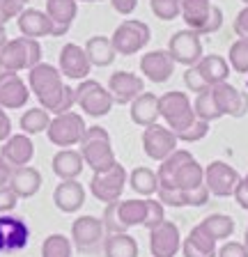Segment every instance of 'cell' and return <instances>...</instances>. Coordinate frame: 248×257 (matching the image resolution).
<instances>
[{
    "label": "cell",
    "mask_w": 248,
    "mask_h": 257,
    "mask_svg": "<svg viewBox=\"0 0 248 257\" xmlns=\"http://www.w3.org/2000/svg\"><path fill=\"white\" fill-rule=\"evenodd\" d=\"M42 62V44L39 39L14 37L0 48V64L5 71H30L35 64Z\"/></svg>",
    "instance_id": "cell-3"
},
{
    "label": "cell",
    "mask_w": 248,
    "mask_h": 257,
    "mask_svg": "<svg viewBox=\"0 0 248 257\" xmlns=\"http://www.w3.org/2000/svg\"><path fill=\"white\" fill-rule=\"evenodd\" d=\"M193 110H195V117L202 119V122H209V124L223 117L221 110H218V106H216V99H214V92L211 90L195 94Z\"/></svg>",
    "instance_id": "cell-37"
},
{
    "label": "cell",
    "mask_w": 248,
    "mask_h": 257,
    "mask_svg": "<svg viewBox=\"0 0 248 257\" xmlns=\"http://www.w3.org/2000/svg\"><path fill=\"white\" fill-rule=\"evenodd\" d=\"M10 42V37H7V30H5V23H0V48L5 46V44Z\"/></svg>",
    "instance_id": "cell-58"
},
{
    "label": "cell",
    "mask_w": 248,
    "mask_h": 257,
    "mask_svg": "<svg viewBox=\"0 0 248 257\" xmlns=\"http://www.w3.org/2000/svg\"><path fill=\"white\" fill-rule=\"evenodd\" d=\"M108 92L117 106H129L138 94L145 92V78L131 71H115L108 78Z\"/></svg>",
    "instance_id": "cell-16"
},
{
    "label": "cell",
    "mask_w": 248,
    "mask_h": 257,
    "mask_svg": "<svg viewBox=\"0 0 248 257\" xmlns=\"http://www.w3.org/2000/svg\"><path fill=\"white\" fill-rule=\"evenodd\" d=\"M78 3H101V0H78Z\"/></svg>",
    "instance_id": "cell-60"
},
{
    "label": "cell",
    "mask_w": 248,
    "mask_h": 257,
    "mask_svg": "<svg viewBox=\"0 0 248 257\" xmlns=\"http://www.w3.org/2000/svg\"><path fill=\"white\" fill-rule=\"evenodd\" d=\"M221 26H223V10H221V7H216V5H214V10H211V16H209V21H207L205 30H202V37H205V35H214L216 30H221Z\"/></svg>",
    "instance_id": "cell-52"
},
{
    "label": "cell",
    "mask_w": 248,
    "mask_h": 257,
    "mask_svg": "<svg viewBox=\"0 0 248 257\" xmlns=\"http://www.w3.org/2000/svg\"><path fill=\"white\" fill-rule=\"evenodd\" d=\"M30 99V87L17 71H3L0 74V108L19 110Z\"/></svg>",
    "instance_id": "cell-17"
},
{
    "label": "cell",
    "mask_w": 248,
    "mask_h": 257,
    "mask_svg": "<svg viewBox=\"0 0 248 257\" xmlns=\"http://www.w3.org/2000/svg\"><path fill=\"white\" fill-rule=\"evenodd\" d=\"M200 227L218 243V241H227L234 234V218L227 214H209L200 220Z\"/></svg>",
    "instance_id": "cell-34"
},
{
    "label": "cell",
    "mask_w": 248,
    "mask_h": 257,
    "mask_svg": "<svg viewBox=\"0 0 248 257\" xmlns=\"http://www.w3.org/2000/svg\"><path fill=\"white\" fill-rule=\"evenodd\" d=\"M110 5H113V10L117 12V14L129 16V14H134V12H136L138 0H110Z\"/></svg>",
    "instance_id": "cell-54"
},
{
    "label": "cell",
    "mask_w": 248,
    "mask_h": 257,
    "mask_svg": "<svg viewBox=\"0 0 248 257\" xmlns=\"http://www.w3.org/2000/svg\"><path fill=\"white\" fill-rule=\"evenodd\" d=\"M35 156V143H33V136H26V134H12L10 138L3 143L0 147V159H5L12 168H23V166H30V161Z\"/></svg>",
    "instance_id": "cell-20"
},
{
    "label": "cell",
    "mask_w": 248,
    "mask_h": 257,
    "mask_svg": "<svg viewBox=\"0 0 248 257\" xmlns=\"http://www.w3.org/2000/svg\"><path fill=\"white\" fill-rule=\"evenodd\" d=\"M28 3L30 0H0V23L19 19V14L28 10Z\"/></svg>",
    "instance_id": "cell-45"
},
{
    "label": "cell",
    "mask_w": 248,
    "mask_h": 257,
    "mask_svg": "<svg viewBox=\"0 0 248 257\" xmlns=\"http://www.w3.org/2000/svg\"><path fill=\"white\" fill-rule=\"evenodd\" d=\"M184 85H186V90L189 92H193V94H200V92L211 90L205 80H202V76L198 74L195 67H186V69H184Z\"/></svg>",
    "instance_id": "cell-47"
},
{
    "label": "cell",
    "mask_w": 248,
    "mask_h": 257,
    "mask_svg": "<svg viewBox=\"0 0 248 257\" xmlns=\"http://www.w3.org/2000/svg\"><path fill=\"white\" fill-rule=\"evenodd\" d=\"M232 30L239 39H248V5H243V10L234 16V23H232Z\"/></svg>",
    "instance_id": "cell-51"
},
{
    "label": "cell",
    "mask_w": 248,
    "mask_h": 257,
    "mask_svg": "<svg viewBox=\"0 0 248 257\" xmlns=\"http://www.w3.org/2000/svg\"><path fill=\"white\" fill-rule=\"evenodd\" d=\"M49 124H51V112L42 106L28 108L21 115V119H19V128H21V134H26V136L46 134Z\"/></svg>",
    "instance_id": "cell-36"
},
{
    "label": "cell",
    "mask_w": 248,
    "mask_h": 257,
    "mask_svg": "<svg viewBox=\"0 0 248 257\" xmlns=\"http://www.w3.org/2000/svg\"><path fill=\"white\" fill-rule=\"evenodd\" d=\"M83 48H85L87 60H90L92 67H110V64L115 62V58H117V53H115V48H113V42H110V37H106V35H94V37H90Z\"/></svg>",
    "instance_id": "cell-29"
},
{
    "label": "cell",
    "mask_w": 248,
    "mask_h": 257,
    "mask_svg": "<svg viewBox=\"0 0 248 257\" xmlns=\"http://www.w3.org/2000/svg\"><path fill=\"white\" fill-rule=\"evenodd\" d=\"M239 179H241V175L232 166H227L225 161H211L205 168V186L209 188V195H214V198L234 195Z\"/></svg>",
    "instance_id": "cell-13"
},
{
    "label": "cell",
    "mask_w": 248,
    "mask_h": 257,
    "mask_svg": "<svg viewBox=\"0 0 248 257\" xmlns=\"http://www.w3.org/2000/svg\"><path fill=\"white\" fill-rule=\"evenodd\" d=\"M117 216L127 230H129V227H136V225H143L145 223V216H147V198L119 200Z\"/></svg>",
    "instance_id": "cell-33"
},
{
    "label": "cell",
    "mask_w": 248,
    "mask_h": 257,
    "mask_svg": "<svg viewBox=\"0 0 248 257\" xmlns=\"http://www.w3.org/2000/svg\"><path fill=\"white\" fill-rule=\"evenodd\" d=\"M159 110H161V119L166 122V126L175 134H182L184 128H189L198 119L191 96L179 90H170L159 96Z\"/></svg>",
    "instance_id": "cell-4"
},
{
    "label": "cell",
    "mask_w": 248,
    "mask_h": 257,
    "mask_svg": "<svg viewBox=\"0 0 248 257\" xmlns=\"http://www.w3.org/2000/svg\"><path fill=\"white\" fill-rule=\"evenodd\" d=\"M85 168V161H83V154L78 150H58L51 159V170H53L55 177L60 179H78Z\"/></svg>",
    "instance_id": "cell-25"
},
{
    "label": "cell",
    "mask_w": 248,
    "mask_h": 257,
    "mask_svg": "<svg viewBox=\"0 0 248 257\" xmlns=\"http://www.w3.org/2000/svg\"><path fill=\"white\" fill-rule=\"evenodd\" d=\"M216 99V106L221 110L223 117H243L248 112V94L241 92L239 87H234L232 83H218V85L211 87Z\"/></svg>",
    "instance_id": "cell-18"
},
{
    "label": "cell",
    "mask_w": 248,
    "mask_h": 257,
    "mask_svg": "<svg viewBox=\"0 0 248 257\" xmlns=\"http://www.w3.org/2000/svg\"><path fill=\"white\" fill-rule=\"evenodd\" d=\"M157 198L163 207H173V209H182L186 207V198H184V191L179 188H159Z\"/></svg>",
    "instance_id": "cell-46"
},
{
    "label": "cell",
    "mask_w": 248,
    "mask_h": 257,
    "mask_svg": "<svg viewBox=\"0 0 248 257\" xmlns=\"http://www.w3.org/2000/svg\"><path fill=\"white\" fill-rule=\"evenodd\" d=\"M177 134L170 131L166 124H150V126L143 128V152L150 156L152 161H159L161 163L163 159L173 154L177 150Z\"/></svg>",
    "instance_id": "cell-10"
},
{
    "label": "cell",
    "mask_w": 248,
    "mask_h": 257,
    "mask_svg": "<svg viewBox=\"0 0 248 257\" xmlns=\"http://www.w3.org/2000/svg\"><path fill=\"white\" fill-rule=\"evenodd\" d=\"M127 182H129V172L124 170L122 163H115V166L106 172H92L90 193H92V198L103 204L117 202V200H122Z\"/></svg>",
    "instance_id": "cell-9"
},
{
    "label": "cell",
    "mask_w": 248,
    "mask_h": 257,
    "mask_svg": "<svg viewBox=\"0 0 248 257\" xmlns=\"http://www.w3.org/2000/svg\"><path fill=\"white\" fill-rule=\"evenodd\" d=\"M30 227L26 218L12 214H0V255H12L28 246Z\"/></svg>",
    "instance_id": "cell-12"
},
{
    "label": "cell",
    "mask_w": 248,
    "mask_h": 257,
    "mask_svg": "<svg viewBox=\"0 0 248 257\" xmlns=\"http://www.w3.org/2000/svg\"><path fill=\"white\" fill-rule=\"evenodd\" d=\"M184 198H186V207H205L209 202V188L202 184V186L193 188V191H186Z\"/></svg>",
    "instance_id": "cell-48"
},
{
    "label": "cell",
    "mask_w": 248,
    "mask_h": 257,
    "mask_svg": "<svg viewBox=\"0 0 248 257\" xmlns=\"http://www.w3.org/2000/svg\"><path fill=\"white\" fill-rule=\"evenodd\" d=\"M150 10L161 21H175L182 14V0H150Z\"/></svg>",
    "instance_id": "cell-40"
},
{
    "label": "cell",
    "mask_w": 248,
    "mask_h": 257,
    "mask_svg": "<svg viewBox=\"0 0 248 257\" xmlns=\"http://www.w3.org/2000/svg\"><path fill=\"white\" fill-rule=\"evenodd\" d=\"M193 159V154H191L189 150H175L173 154L168 156V159L161 161V166H159L157 175H159V188H175L173 182H175V175H177V170L186 163V161Z\"/></svg>",
    "instance_id": "cell-32"
},
{
    "label": "cell",
    "mask_w": 248,
    "mask_h": 257,
    "mask_svg": "<svg viewBox=\"0 0 248 257\" xmlns=\"http://www.w3.org/2000/svg\"><path fill=\"white\" fill-rule=\"evenodd\" d=\"M186 239H189V241H191V243H193L195 248H200V250L209 252V255H216V250H218V248H216V241L211 239V236L207 234V232L202 230L200 225H195L193 230L189 232V236H186Z\"/></svg>",
    "instance_id": "cell-43"
},
{
    "label": "cell",
    "mask_w": 248,
    "mask_h": 257,
    "mask_svg": "<svg viewBox=\"0 0 248 257\" xmlns=\"http://www.w3.org/2000/svg\"><path fill=\"white\" fill-rule=\"evenodd\" d=\"M53 202L62 214H76L85 204V186L78 179H60L53 191Z\"/></svg>",
    "instance_id": "cell-21"
},
{
    "label": "cell",
    "mask_w": 248,
    "mask_h": 257,
    "mask_svg": "<svg viewBox=\"0 0 248 257\" xmlns=\"http://www.w3.org/2000/svg\"><path fill=\"white\" fill-rule=\"evenodd\" d=\"M152 39V30L145 21L138 19H124L115 32L110 35V42L117 55H136L141 53L143 48L150 44Z\"/></svg>",
    "instance_id": "cell-7"
},
{
    "label": "cell",
    "mask_w": 248,
    "mask_h": 257,
    "mask_svg": "<svg viewBox=\"0 0 248 257\" xmlns=\"http://www.w3.org/2000/svg\"><path fill=\"white\" fill-rule=\"evenodd\" d=\"M241 243L248 248V225H246V232H243V241H241Z\"/></svg>",
    "instance_id": "cell-59"
},
{
    "label": "cell",
    "mask_w": 248,
    "mask_h": 257,
    "mask_svg": "<svg viewBox=\"0 0 248 257\" xmlns=\"http://www.w3.org/2000/svg\"><path fill=\"white\" fill-rule=\"evenodd\" d=\"M78 152L83 154V161H85V166L92 172H106L117 163L113 143H110V134L103 126H99V124L85 128Z\"/></svg>",
    "instance_id": "cell-2"
},
{
    "label": "cell",
    "mask_w": 248,
    "mask_h": 257,
    "mask_svg": "<svg viewBox=\"0 0 248 257\" xmlns=\"http://www.w3.org/2000/svg\"><path fill=\"white\" fill-rule=\"evenodd\" d=\"M103 257H138V241L129 232L106 234V239H103Z\"/></svg>",
    "instance_id": "cell-30"
},
{
    "label": "cell",
    "mask_w": 248,
    "mask_h": 257,
    "mask_svg": "<svg viewBox=\"0 0 248 257\" xmlns=\"http://www.w3.org/2000/svg\"><path fill=\"white\" fill-rule=\"evenodd\" d=\"M74 92H76V106L81 108L85 115H90V117H106L115 106L108 87H103L99 80H92V78L81 80L74 87Z\"/></svg>",
    "instance_id": "cell-8"
},
{
    "label": "cell",
    "mask_w": 248,
    "mask_h": 257,
    "mask_svg": "<svg viewBox=\"0 0 248 257\" xmlns=\"http://www.w3.org/2000/svg\"><path fill=\"white\" fill-rule=\"evenodd\" d=\"M46 14L53 21V37H65L78 14V0H46Z\"/></svg>",
    "instance_id": "cell-23"
},
{
    "label": "cell",
    "mask_w": 248,
    "mask_h": 257,
    "mask_svg": "<svg viewBox=\"0 0 248 257\" xmlns=\"http://www.w3.org/2000/svg\"><path fill=\"white\" fill-rule=\"evenodd\" d=\"M74 243L65 234H49L42 243V257H71Z\"/></svg>",
    "instance_id": "cell-38"
},
{
    "label": "cell",
    "mask_w": 248,
    "mask_h": 257,
    "mask_svg": "<svg viewBox=\"0 0 248 257\" xmlns=\"http://www.w3.org/2000/svg\"><path fill=\"white\" fill-rule=\"evenodd\" d=\"M85 128L87 124L81 112L69 110L51 117V124L46 128V138L51 140V145H55L60 150H67V147H74V145H81Z\"/></svg>",
    "instance_id": "cell-6"
},
{
    "label": "cell",
    "mask_w": 248,
    "mask_h": 257,
    "mask_svg": "<svg viewBox=\"0 0 248 257\" xmlns=\"http://www.w3.org/2000/svg\"><path fill=\"white\" fill-rule=\"evenodd\" d=\"M195 69H198V74L202 76V80H205L209 87L218 85V83H225L227 76H230V71H232L227 58L216 55V53L202 55V58H200V62L195 64Z\"/></svg>",
    "instance_id": "cell-27"
},
{
    "label": "cell",
    "mask_w": 248,
    "mask_h": 257,
    "mask_svg": "<svg viewBox=\"0 0 248 257\" xmlns=\"http://www.w3.org/2000/svg\"><path fill=\"white\" fill-rule=\"evenodd\" d=\"M12 191L19 195V200L33 198L37 195L39 188H42V172L33 166H23V168H14L10 179Z\"/></svg>",
    "instance_id": "cell-26"
},
{
    "label": "cell",
    "mask_w": 248,
    "mask_h": 257,
    "mask_svg": "<svg viewBox=\"0 0 248 257\" xmlns=\"http://www.w3.org/2000/svg\"><path fill=\"white\" fill-rule=\"evenodd\" d=\"M234 200H237L239 207L246 209V211H248V175L239 179L237 188H234Z\"/></svg>",
    "instance_id": "cell-53"
},
{
    "label": "cell",
    "mask_w": 248,
    "mask_h": 257,
    "mask_svg": "<svg viewBox=\"0 0 248 257\" xmlns=\"http://www.w3.org/2000/svg\"><path fill=\"white\" fill-rule=\"evenodd\" d=\"M17 23H19V32H21L23 37H30V39L53 37V30H55L49 14L44 10H33V7L23 10L19 14Z\"/></svg>",
    "instance_id": "cell-22"
},
{
    "label": "cell",
    "mask_w": 248,
    "mask_h": 257,
    "mask_svg": "<svg viewBox=\"0 0 248 257\" xmlns=\"http://www.w3.org/2000/svg\"><path fill=\"white\" fill-rule=\"evenodd\" d=\"M3 71H5V69H3V64H0V74H3Z\"/></svg>",
    "instance_id": "cell-61"
},
{
    "label": "cell",
    "mask_w": 248,
    "mask_h": 257,
    "mask_svg": "<svg viewBox=\"0 0 248 257\" xmlns=\"http://www.w3.org/2000/svg\"><path fill=\"white\" fill-rule=\"evenodd\" d=\"M65 76L60 74L55 64L39 62L28 71V87L30 94L37 96V101L42 108L51 112V115H62V112L74 110L76 106V92L71 85H67Z\"/></svg>",
    "instance_id": "cell-1"
},
{
    "label": "cell",
    "mask_w": 248,
    "mask_h": 257,
    "mask_svg": "<svg viewBox=\"0 0 248 257\" xmlns=\"http://www.w3.org/2000/svg\"><path fill=\"white\" fill-rule=\"evenodd\" d=\"M182 250V232L177 223L163 220L159 227L150 230V252L152 257H175Z\"/></svg>",
    "instance_id": "cell-15"
},
{
    "label": "cell",
    "mask_w": 248,
    "mask_h": 257,
    "mask_svg": "<svg viewBox=\"0 0 248 257\" xmlns=\"http://www.w3.org/2000/svg\"><path fill=\"white\" fill-rule=\"evenodd\" d=\"M227 62L230 69L237 74H248V39H237L232 42L230 51H227Z\"/></svg>",
    "instance_id": "cell-39"
},
{
    "label": "cell",
    "mask_w": 248,
    "mask_h": 257,
    "mask_svg": "<svg viewBox=\"0 0 248 257\" xmlns=\"http://www.w3.org/2000/svg\"><path fill=\"white\" fill-rule=\"evenodd\" d=\"M209 134V122H202V119H195L189 128H184L182 134H177V140L179 143H198V140L207 138Z\"/></svg>",
    "instance_id": "cell-44"
},
{
    "label": "cell",
    "mask_w": 248,
    "mask_h": 257,
    "mask_svg": "<svg viewBox=\"0 0 248 257\" xmlns=\"http://www.w3.org/2000/svg\"><path fill=\"white\" fill-rule=\"evenodd\" d=\"M127 184L131 186L134 193H138L143 198H152L159 191V175L147 166H138L129 172V182Z\"/></svg>",
    "instance_id": "cell-31"
},
{
    "label": "cell",
    "mask_w": 248,
    "mask_h": 257,
    "mask_svg": "<svg viewBox=\"0 0 248 257\" xmlns=\"http://www.w3.org/2000/svg\"><path fill=\"white\" fill-rule=\"evenodd\" d=\"M10 136H12V119L5 108H0V145L5 143Z\"/></svg>",
    "instance_id": "cell-55"
},
{
    "label": "cell",
    "mask_w": 248,
    "mask_h": 257,
    "mask_svg": "<svg viewBox=\"0 0 248 257\" xmlns=\"http://www.w3.org/2000/svg\"><path fill=\"white\" fill-rule=\"evenodd\" d=\"M119 202V200H117ZM117 202H110L106 204V209H103V227H106V234H117V232H129L127 227L122 225V220H119L117 216Z\"/></svg>",
    "instance_id": "cell-42"
},
{
    "label": "cell",
    "mask_w": 248,
    "mask_h": 257,
    "mask_svg": "<svg viewBox=\"0 0 248 257\" xmlns=\"http://www.w3.org/2000/svg\"><path fill=\"white\" fill-rule=\"evenodd\" d=\"M166 220V207H163L161 202H159V198H147V216H145V223H143V227H145L147 232L154 230V227H159V225Z\"/></svg>",
    "instance_id": "cell-41"
},
{
    "label": "cell",
    "mask_w": 248,
    "mask_h": 257,
    "mask_svg": "<svg viewBox=\"0 0 248 257\" xmlns=\"http://www.w3.org/2000/svg\"><path fill=\"white\" fill-rule=\"evenodd\" d=\"M129 115L131 122L138 126H150L161 119V110H159V96L154 92H143L129 103Z\"/></svg>",
    "instance_id": "cell-24"
},
{
    "label": "cell",
    "mask_w": 248,
    "mask_h": 257,
    "mask_svg": "<svg viewBox=\"0 0 248 257\" xmlns=\"http://www.w3.org/2000/svg\"><path fill=\"white\" fill-rule=\"evenodd\" d=\"M214 10V3L211 0H182V19L186 23L189 30H195L202 37V30H205L207 21Z\"/></svg>",
    "instance_id": "cell-28"
},
{
    "label": "cell",
    "mask_w": 248,
    "mask_h": 257,
    "mask_svg": "<svg viewBox=\"0 0 248 257\" xmlns=\"http://www.w3.org/2000/svg\"><path fill=\"white\" fill-rule=\"evenodd\" d=\"M58 69H60V74L69 80H78V83L85 80L92 71V64H90V60H87L85 48L74 42L65 44L62 51H60V58H58Z\"/></svg>",
    "instance_id": "cell-14"
},
{
    "label": "cell",
    "mask_w": 248,
    "mask_h": 257,
    "mask_svg": "<svg viewBox=\"0 0 248 257\" xmlns=\"http://www.w3.org/2000/svg\"><path fill=\"white\" fill-rule=\"evenodd\" d=\"M182 255L184 257H216V255H209V252L195 248L189 239H182Z\"/></svg>",
    "instance_id": "cell-56"
},
{
    "label": "cell",
    "mask_w": 248,
    "mask_h": 257,
    "mask_svg": "<svg viewBox=\"0 0 248 257\" xmlns=\"http://www.w3.org/2000/svg\"><path fill=\"white\" fill-rule=\"evenodd\" d=\"M241 3H243V5H248V0H241Z\"/></svg>",
    "instance_id": "cell-62"
},
{
    "label": "cell",
    "mask_w": 248,
    "mask_h": 257,
    "mask_svg": "<svg viewBox=\"0 0 248 257\" xmlns=\"http://www.w3.org/2000/svg\"><path fill=\"white\" fill-rule=\"evenodd\" d=\"M19 204V195L12 191V186L0 188V214H12Z\"/></svg>",
    "instance_id": "cell-50"
},
{
    "label": "cell",
    "mask_w": 248,
    "mask_h": 257,
    "mask_svg": "<svg viewBox=\"0 0 248 257\" xmlns=\"http://www.w3.org/2000/svg\"><path fill=\"white\" fill-rule=\"evenodd\" d=\"M216 257H248V248L243 246L241 241H225L216 250Z\"/></svg>",
    "instance_id": "cell-49"
},
{
    "label": "cell",
    "mask_w": 248,
    "mask_h": 257,
    "mask_svg": "<svg viewBox=\"0 0 248 257\" xmlns=\"http://www.w3.org/2000/svg\"><path fill=\"white\" fill-rule=\"evenodd\" d=\"M141 74L152 83H166L175 74V60L168 48H157L141 55Z\"/></svg>",
    "instance_id": "cell-19"
},
{
    "label": "cell",
    "mask_w": 248,
    "mask_h": 257,
    "mask_svg": "<svg viewBox=\"0 0 248 257\" xmlns=\"http://www.w3.org/2000/svg\"><path fill=\"white\" fill-rule=\"evenodd\" d=\"M168 53L173 55L175 64H182V67H195L202 58V39L195 30H177L168 42Z\"/></svg>",
    "instance_id": "cell-11"
},
{
    "label": "cell",
    "mask_w": 248,
    "mask_h": 257,
    "mask_svg": "<svg viewBox=\"0 0 248 257\" xmlns=\"http://www.w3.org/2000/svg\"><path fill=\"white\" fill-rule=\"evenodd\" d=\"M12 172H14V168H12L5 159H0V188H3V186H10Z\"/></svg>",
    "instance_id": "cell-57"
},
{
    "label": "cell",
    "mask_w": 248,
    "mask_h": 257,
    "mask_svg": "<svg viewBox=\"0 0 248 257\" xmlns=\"http://www.w3.org/2000/svg\"><path fill=\"white\" fill-rule=\"evenodd\" d=\"M71 243L78 252H85V255H97L103 252V239H106V227H103V220L97 218L92 214L78 216V218L71 223Z\"/></svg>",
    "instance_id": "cell-5"
},
{
    "label": "cell",
    "mask_w": 248,
    "mask_h": 257,
    "mask_svg": "<svg viewBox=\"0 0 248 257\" xmlns=\"http://www.w3.org/2000/svg\"><path fill=\"white\" fill-rule=\"evenodd\" d=\"M202 184H205V168L200 166L195 159H191L177 170L173 186L186 193V191H193V188L202 186Z\"/></svg>",
    "instance_id": "cell-35"
}]
</instances>
